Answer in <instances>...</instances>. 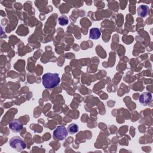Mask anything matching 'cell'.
<instances>
[{
	"mask_svg": "<svg viewBox=\"0 0 153 153\" xmlns=\"http://www.w3.org/2000/svg\"><path fill=\"white\" fill-rule=\"evenodd\" d=\"M60 82V78L57 73L48 72L43 75L42 83L43 86L47 89H52L57 86Z\"/></svg>",
	"mask_w": 153,
	"mask_h": 153,
	"instance_id": "cell-1",
	"label": "cell"
},
{
	"mask_svg": "<svg viewBox=\"0 0 153 153\" xmlns=\"http://www.w3.org/2000/svg\"><path fill=\"white\" fill-rule=\"evenodd\" d=\"M10 146L16 150L17 151H21L25 149L26 147V144L23 141V140L18 136H15L12 137L9 141Z\"/></svg>",
	"mask_w": 153,
	"mask_h": 153,
	"instance_id": "cell-2",
	"label": "cell"
},
{
	"mask_svg": "<svg viewBox=\"0 0 153 153\" xmlns=\"http://www.w3.org/2000/svg\"><path fill=\"white\" fill-rule=\"evenodd\" d=\"M68 135V130L64 126H58L53 131L54 137L59 140L65 139Z\"/></svg>",
	"mask_w": 153,
	"mask_h": 153,
	"instance_id": "cell-3",
	"label": "cell"
},
{
	"mask_svg": "<svg viewBox=\"0 0 153 153\" xmlns=\"http://www.w3.org/2000/svg\"><path fill=\"white\" fill-rule=\"evenodd\" d=\"M8 126L10 129L14 133L20 132L23 128V124L18 119L13 120L10 122Z\"/></svg>",
	"mask_w": 153,
	"mask_h": 153,
	"instance_id": "cell-4",
	"label": "cell"
},
{
	"mask_svg": "<svg viewBox=\"0 0 153 153\" xmlns=\"http://www.w3.org/2000/svg\"><path fill=\"white\" fill-rule=\"evenodd\" d=\"M140 104L144 106L148 105L152 100V94L149 92H144L142 93L139 99Z\"/></svg>",
	"mask_w": 153,
	"mask_h": 153,
	"instance_id": "cell-5",
	"label": "cell"
},
{
	"mask_svg": "<svg viewBox=\"0 0 153 153\" xmlns=\"http://www.w3.org/2000/svg\"><path fill=\"white\" fill-rule=\"evenodd\" d=\"M137 13L139 16L144 18L149 13V8L147 5H140L137 8Z\"/></svg>",
	"mask_w": 153,
	"mask_h": 153,
	"instance_id": "cell-6",
	"label": "cell"
},
{
	"mask_svg": "<svg viewBox=\"0 0 153 153\" xmlns=\"http://www.w3.org/2000/svg\"><path fill=\"white\" fill-rule=\"evenodd\" d=\"M101 35L100 30L97 27H93L90 29L89 32V38L93 39H97Z\"/></svg>",
	"mask_w": 153,
	"mask_h": 153,
	"instance_id": "cell-7",
	"label": "cell"
},
{
	"mask_svg": "<svg viewBox=\"0 0 153 153\" xmlns=\"http://www.w3.org/2000/svg\"><path fill=\"white\" fill-rule=\"evenodd\" d=\"M78 126L77 124H76L75 123H72L71 124H69L68 127V133H69L70 134H75L76 133H77L78 131Z\"/></svg>",
	"mask_w": 153,
	"mask_h": 153,
	"instance_id": "cell-8",
	"label": "cell"
},
{
	"mask_svg": "<svg viewBox=\"0 0 153 153\" xmlns=\"http://www.w3.org/2000/svg\"><path fill=\"white\" fill-rule=\"evenodd\" d=\"M58 22H59V25H60L62 26H65V25L68 24L69 20H68V19L67 16H66L65 15H63V16H61L60 17H59Z\"/></svg>",
	"mask_w": 153,
	"mask_h": 153,
	"instance_id": "cell-9",
	"label": "cell"
}]
</instances>
